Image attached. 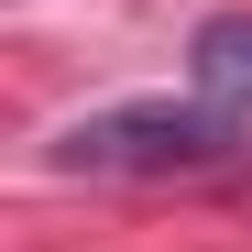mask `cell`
<instances>
[{
	"mask_svg": "<svg viewBox=\"0 0 252 252\" xmlns=\"http://www.w3.org/2000/svg\"><path fill=\"white\" fill-rule=\"evenodd\" d=\"M230 154H241L230 99H121V110H88L44 143L55 176H208Z\"/></svg>",
	"mask_w": 252,
	"mask_h": 252,
	"instance_id": "6da1fadb",
	"label": "cell"
},
{
	"mask_svg": "<svg viewBox=\"0 0 252 252\" xmlns=\"http://www.w3.org/2000/svg\"><path fill=\"white\" fill-rule=\"evenodd\" d=\"M187 66H197V88H208V99L252 110V11H220V22H197Z\"/></svg>",
	"mask_w": 252,
	"mask_h": 252,
	"instance_id": "7a4b0ae2",
	"label": "cell"
}]
</instances>
